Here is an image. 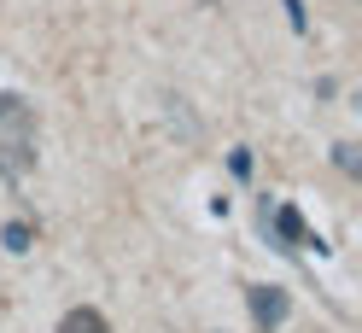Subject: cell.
Instances as JSON below:
<instances>
[{"mask_svg": "<svg viewBox=\"0 0 362 333\" xmlns=\"http://www.w3.org/2000/svg\"><path fill=\"white\" fill-rule=\"evenodd\" d=\"M59 333H111V327H105V316H100V310H64Z\"/></svg>", "mask_w": 362, "mask_h": 333, "instance_id": "277c9868", "label": "cell"}, {"mask_svg": "<svg viewBox=\"0 0 362 333\" xmlns=\"http://www.w3.org/2000/svg\"><path fill=\"white\" fill-rule=\"evenodd\" d=\"M30 164H35V111H30V100L0 94V175L24 182Z\"/></svg>", "mask_w": 362, "mask_h": 333, "instance_id": "6da1fadb", "label": "cell"}, {"mask_svg": "<svg viewBox=\"0 0 362 333\" xmlns=\"http://www.w3.org/2000/svg\"><path fill=\"white\" fill-rule=\"evenodd\" d=\"M245 304H252V322H257L263 333H269V327H281V322H286V310H292L281 286H263V281H257V286H245Z\"/></svg>", "mask_w": 362, "mask_h": 333, "instance_id": "3957f363", "label": "cell"}, {"mask_svg": "<svg viewBox=\"0 0 362 333\" xmlns=\"http://www.w3.org/2000/svg\"><path fill=\"white\" fill-rule=\"evenodd\" d=\"M281 6L292 12V30H304V24H310V18H304V0H281Z\"/></svg>", "mask_w": 362, "mask_h": 333, "instance_id": "52a82bcc", "label": "cell"}, {"mask_svg": "<svg viewBox=\"0 0 362 333\" xmlns=\"http://www.w3.org/2000/svg\"><path fill=\"white\" fill-rule=\"evenodd\" d=\"M0 240H6V252H30L35 228H30V222H6V234H0Z\"/></svg>", "mask_w": 362, "mask_h": 333, "instance_id": "5b68a950", "label": "cell"}, {"mask_svg": "<svg viewBox=\"0 0 362 333\" xmlns=\"http://www.w3.org/2000/svg\"><path fill=\"white\" fill-rule=\"evenodd\" d=\"M333 164L345 170V175H356V170H362V158H356V146H351V141H339V146H333Z\"/></svg>", "mask_w": 362, "mask_h": 333, "instance_id": "8992f818", "label": "cell"}, {"mask_svg": "<svg viewBox=\"0 0 362 333\" xmlns=\"http://www.w3.org/2000/svg\"><path fill=\"white\" fill-rule=\"evenodd\" d=\"M263 228H275V240H281L286 252L315 246V240H310V228H304V216H298V205H275V211L263 205Z\"/></svg>", "mask_w": 362, "mask_h": 333, "instance_id": "7a4b0ae2", "label": "cell"}]
</instances>
